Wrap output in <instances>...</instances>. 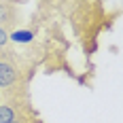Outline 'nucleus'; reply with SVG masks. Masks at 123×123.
I'll return each mask as SVG.
<instances>
[{"mask_svg":"<svg viewBox=\"0 0 123 123\" xmlns=\"http://www.w3.org/2000/svg\"><path fill=\"white\" fill-rule=\"evenodd\" d=\"M19 79V70L13 62L0 60V87H11Z\"/></svg>","mask_w":123,"mask_h":123,"instance_id":"obj_1","label":"nucleus"},{"mask_svg":"<svg viewBox=\"0 0 123 123\" xmlns=\"http://www.w3.org/2000/svg\"><path fill=\"white\" fill-rule=\"evenodd\" d=\"M15 15L11 13V4L9 2H4V0H0V24H6V25H13L15 21ZM2 28V25H0Z\"/></svg>","mask_w":123,"mask_h":123,"instance_id":"obj_2","label":"nucleus"},{"mask_svg":"<svg viewBox=\"0 0 123 123\" xmlns=\"http://www.w3.org/2000/svg\"><path fill=\"white\" fill-rule=\"evenodd\" d=\"M13 119H17V111L11 104H2L0 106V123H11Z\"/></svg>","mask_w":123,"mask_h":123,"instance_id":"obj_3","label":"nucleus"},{"mask_svg":"<svg viewBox=\"0 0 123 123\" xmlns=\"http://www.w3.org/2000/svg\"><path fill=\"white\" fill-rule=\"evenodd\" d=\"M11 38L17 40V43H30L32 40V32H15Z\"/></svg>","mask_w":123,"mask_h":123,"instance_id":"obj_4","label":"nucleus"},{"mask_svg":"<svg viewBox=\"0 0 123 123\" xmlns=\"http://www.w3.org/2000/svg\"><path fill=\"white\" fill-rule=\"evenodd\" d=\"M4 45H9V34L4 28H0V47H4Z\"/></svg>","mask_w":123,"mask_h":123,"instance_id":"obj_5","label":"nucleus"},{"mask_svg":"<svg viewBox=\"0 0 123 123\" xmlns=\"http://www.w3.org/2000/svg\"><path fill=\"white\" fill-rule=\"evenodd\" d=\"M11 123H28V121H25L24 117H17V119H13V121H11Z\"/></svg>","mask_w":123,"mask_h":123,"instance_id":"obj_6","label":"nucleus"},{"mask_svg":"<svg viewBox=\"0 0 123 123\" xmlns=\"http://www.w3.org/2000/svg\"><path fill=\"white\" fill-rule=\"evenodd\" d=\"M0 102H2V93H0Z\"/></svg>","mask_w":123,"mask_h":123,"instance_id":"obj_7","label":"nucleus"}]
</instances>
